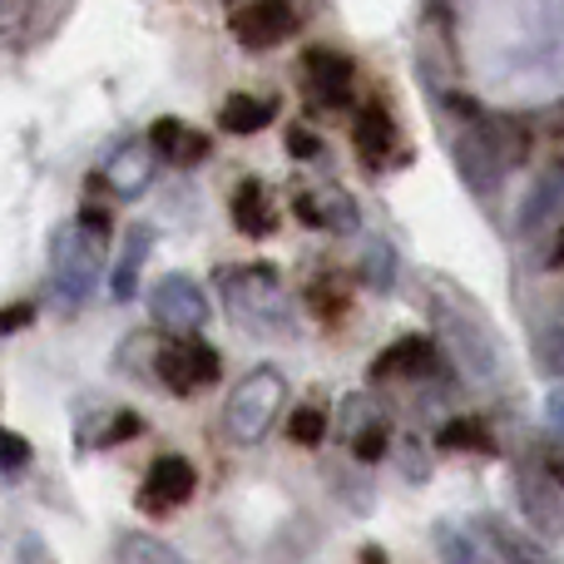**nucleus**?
Listing matches in <instances>:
<instances>
[{
    "mask_svg": "<svg viewBox=\"0 0 564 564\" xmlns=\"http://www.w3.org/2000/svg\"><path fill=\"white\" fill-rule=\"evenodd\" d=\"M431 322H436V337L451 347L456 367L470 381L490 387L500 377V351H496V332L486 327V317L476 312V302H460L451 288H441L431 297Z\"/></svg>",
    "mask_w": 564,
    "mask_h": 564,
    "instance_id": "1",
    "label": "nucleus"
},
{
    "mask_svg": "<svg viewBox=\"0 0 564 564\" xmlns=\"http://www.w3.org/2000/svg\"><path fill=\"white\" fill-rule=\"evenodd\" d=\"M218 288H224V297H228V312H234L248 332H258V337H288L292 332V307L278 288V273L268 263L218 273Z\"/></svg>",
    "mask_w": 564,
    "mask_h": 564,
    "instance_id": "2",
    "label": "nucleus"
},
{
    "mask_svg": "<svg viewBox=\"0 0 564 564\" xmlns=\"http://www.w3.org/2000/svg\"><path fill=\"white\" fill-rule=\"evenodd\" d=\"M99 268H105V234L85 228L79 218L55 228V238H50V282H55L65 307H79L95 292Z\"/></svg>",
    "mask_w": 564,
    "mask_h": 564,
    "instance_id": "3",
    "label": "nucleus"
},
{
    "mask_svg": "<svg viewBox=\"0 0 564 564\" xmlns=\"http://www.w3.org/2000/svg\"><path fill=\"white\" fill-rule=\"evenodd\" d=\"M282 401H288V381H282V371L278 367H253L234 387V397H228V406H224L228 441H238V446L263 441L268 431H273V416L282 411Z\"/></svg>",
    "mask_w": 564,
    "mask_h": 564,
    "instance_id": "4",
    "label": "nucleus"
},
{
    "mask_svg": "<svg viewBox=\"0 0 564 564\" xmlns=\"http://www.w3.org/2000/svg\"><path fill=\"white\" fill-rule=\"evenodd\" d=\"M154 371H159V381H164L174 397H188V391H198V387H214L224 367H218V351L208 347V341L178 337L154 357Z\"/></svg>",
    "mask_w": 564,
    "mask_h": 564,
    "instance_id": "5",
    "label": "nucleus"
},
{
    "mask_svg": "<svg viewBox=\"0 0 564 564\" xmlns=\"http://www.w3.org/2000/svg\"><path fill=\"white\" fill-rule=\"evenodd\" d=\"M149 307H154V322L164 332H178V337H194L198 327L208 322V297L204 288H198L194 278L184 273H169L154 282V297H149Z\"/></svg>",
    "mask_w": 564,
    "mask_h": 564,
    "instance_id": "6",
    "label": "nucleus"
},
{
    "mask_svg": "<svg viewBox=\"0 0 564 564\" xmlns=\"http://www.w3.org/2000/svg\"><path fill=\"white\" fill-rule=\"evenodd\" d=\"M520 510L535 525L540 540H560L564 535V490L550 480V470L525 466L520 470Z\"/></svg>",
    "mask_w": 564,
    "mask_h": 564,
    "instance_id": "7",
    "label": "nucleus"
},
{
    "mask_svg": "<svg viewBox=\"0 0 564 564\" xmlns=\"http://www.w3.org/2000/svg\"><path fill=\"white\" fill-rule=\"evenodd\" d=\"M292 30H297V15H292L288 0H253L248 10L234 15V35H238V45H248V50H273Z\"/></svg>",
    "mask_w": 564,
    "mask_h": 564,
    "instance_id": "8",
    "label": "nucleus"
},
{
    "mask_svg": "<svg viewBox=\"0 0 564 564\" xmlns=\"http://www.w3.org/2000/svg\"><path fill=\"white\" fill-rule=\"evenodd\" d=\"M466 530H470V540H476L480 564H545V555H540L520 530H510L506 520H496V516L470 520Z\"/></svg>",
    "mask_w": 564,
    "mask_h": 564,
    "instance_id": "9",
    "label": "nucleus"
},
{
    "mask_svg": "<svg viewBox=\"0 0 564 564\" xmlns=\"http://www.w3.org/2000/svg\"><path fill=\"white\" fill-rule=\"evenodd\" d=\"M198 476H194V460L184 456H159L144 476V490H139V506L144 510H174L194 496Z\"/></svg>",
    "mask_w": 564,
    "mask_h": 564,
    "instance_id": "10",
    "label": "nucleus"
},
{
    "mask_svg": "<svg viewBox=\"0 0 564 564\" xmlns=\"http://www.w3.org/2000/svg\"><path fill=\"white\" fill-rule=\"evenodd\" d=\"M456 164H460V178H466L476 194H496L506 159H500V149L490 144V134H466L456 144Z\"/></svg>",
    "mask_w": 564,
    "mask_h": 564,
    "instance_id": "11",
    "label": "nucleus"
},
{
    "mask_svg": "<svg viewBox=\"0 0 564 564\" xmlns=\"http://www.w3.org/2000/svg\"><path fill=\"white\" fill-rule=\"evenodd\" d=\"M149 178H154V144H124L105 164V184L119 198H139L149 188Z\"/></svg>",
    "mask_w": 564,
    "mask_h": 564,
    "instance_id": "12",
    "label": "nucleus"
},
{
    "mask_svg": "<svg viewBox=\"0 0 564 564\" xmlns=\"http://www.w3.org/2000/svg\"><path fill=\"white\" fill-rule=\"evenodd\" d=\"M431 367H436V347H431V337H401V341H391L377 361H371V377L377 381H387V377H426Z\"/></svg>",
    "mask_w": 564,
    "mask_h": 564,
    "instance_id": "13",
    "label": "nucleus"
},
{
    "mask_svg": "<svg viewBox=\"0 0 564 564\" xmlns=\"http://www.w3.org/2000/svg\"><path fill=\"white\" fill-rule=\"evenodd\" d=\"M297 218L307 228H332V234H351L357 228V204L337 188H322V194H302L297 198Z\"/></svg>",
    "mask_w": 564,
    "mask_h": 564,
    "instance_id": "14",
    "label": "nucleus"
},
{
    "mask_svg": "<svg viewBox=\"0 0 564 564\" xmlns=\"http://www.w3.org/2000/svg\"><path fill=\"white\" fill-rule=\"evenodd\" d=\"M302 75L322 89L327 105H341V99H347V85H351V59L337 55V50H307V55H302Z\"/></svg>",
    "mask_w": 564,
    "mask_h": 564,
    "instance_id": "15",
    "label": "nucleus"
},
{
    "mask_svg": "<svg viewBox=\"0 0 564 564\" xmlns=\"http://www.w3.org/2000/svg\"><path fill=\"white\" fill-rule=\"evenodd\" d=\"M273 224H278V214H273V204H268L263 184L248 178V184L234 194V228L238 234H248V238H268L273 234Z\"/></svg>",
    "mask_w": 564,
    "mask_h": 564,
    "instance_id": "16",
    "label": "nucleus"
},
{
    "mask_svg": "<svg viewBox=\"0 0 564 564\" xmlns=\"http://www.w3.org/2000/svg\"><path fill=\"white\" fill-rule=\"evenodd\" d=\"M149 248H154V234L149 228H129L124 248H119V263H115V278H109V288H115L119 302H129L139 292V268H144Z\"/></svg>",
    "mask_w": 564,
    "mask_h": 564,
    "instance_id": "17",
    "label": "nucleus"
},
{
    "mask_svg": "<svg viewBox=\"0 0 564 564\" xmlns=\"http://www.w3.org/2000/svg\"><path fill=\"white\" fill-rule=\"evenodd\" d=\"M278 115V99H258V95H234L224 109H218V129L228 134H258L268 129Z\"/></svg>",
    "mask_w": 564,
    "mask_h": 564,
    "instance_id": "18",
    "label": "nucleus"
},
{
    "mask_svg": "<svg viewBox=\"0 0 564 564\" xmlns=\"http://www.w3.org/2000/svg\"><path fill=\"white\" fill-rule=\"evenodd\" d=\"M115 555H119V564H188L174 545H164V540H154V535H139V530L119 535Z\"/></svg>",
    "mask_w": 564,
    "mask_h": 564,
    "instance_id": "19",
    "label": "nucleus"
},
{
    "mask_svg": "<svg viewBox=\"0 0 564 564\" xmlns=\"http://www.w3.org/2000/svg\"><path fill=\"white\" fill-rule=\"evenodd\" d=\"M377 426H387V421H381V406L367 397V391H357V397L341 401V436H347L351 446H357L361 436H371Z\"/></svg>",
    "mask_w": 564,
    "mask_h": 564,
    "instance_id": "20",
    "label": "nucleus"
},
{
    "mask_svg": "<svg viewBox=\"0 0 564 564\" xmlns=\"http://www.w3.org/2000/svg\"><path fill=\"white\" fill-rule=\"evenodd\" d=\"M564 198V169H555V174H545L535 184V194L525 198V214H520V228H540L545 224V214H555Z\"/></svg>",
    "mask_w": 564,
    "mask_h": 564,
    "instance_id": "21",
    "label": "nucleus"
},
{
    "mask_svg": "<svg viewBox=\"0 0 564 564\" xmlns=\"http://www.w3.org/2000/svg\"><path fill=\"white\" fill-rule=\"evenodd\" d=\"M436 441H441V446H446V451H480V456H490V451H496V441H490V431L480 426V421H470V416L446 421Z\"/></svg>",
    "mask_w": 564,
    "mask_h": 564,
    "instance_id": "22",
    "label": "nucleus"
},
{
    "mask_svg": "<svg viewBox=\"0 0 564 564\" xmlns=\"http://www.w3.org/2000/svg\"><path fill=\"white\" fill-rule=\"evenodd\" d=\"M391 119L381 115V109H361V119H357V144H361V154L367 159H381L391 149Z\"/></svg>",
    "mask_w": 564,
    "mask_h": 564,
    "instance_id": "23",
    "label": "nucleus"
},
{
    "mask_svg": "<svg viewBox=\"0 0 564 564\" xmlns=\"http://www.w3.org/2000/svg\"><path fill=\"white\" fill-rule=\"evenodd\" d=\"M436 555H441V564H480L470 530H456V525H446V520L436 525Z\"/></svg>",
    "mask_w": 564,
    "mask_h": 564,
    "instance_id": "24",
    "label": "nucleus"
},
{
    "mask_svg": "<svg viewBox=\"0 0 564 564\" xmlns=\"http://www.w3.org/2000/svg\"><path fill=\"white\" fill-rule=\"evenodd\" d=\"M292 441H297V446H317L322 436H327V411L322 406H297L292 411Z\"/></svg>",
    "mask_w": 564,
    "mask_h": 564,
    "instance_id": "25",
    "label": "nucleus"
},
{
    "mask_svg": "<svg viewBox=\"0 0 564 564\" xmlns=\"http://www.w3.org/2000/svg\"><path fill=\"white\" fill-rule=\"evenodd\" d=\"M540 367L550 371V377H564V317L550 322L545 332H540V347H535Z\"/></svg>",
    "mask_w": 564,
    "mask_h": 564,
    "instance_id": "26",
    "label": "nucleus"
},
{
    "mask_svg": "<svg viewBox=\"0 0 564 564\" xmlns=\"http://www.w3.org/2000/svg\"><path fill=\"white\" fill-rule=\"evenodd\" d=\"M0 451H6V460H0L6 480H15L20 470L30 466V456H35V451H30V441H25V436H15V431H0Z\"/></svg>",
    "mask_w": 564,
    "mask_h": 564,
    "instance_id": "27",
    "label": "nucleus"
},
{
    "mask_svg": "<svg viewBox=\"0 0 564 564\" xmlns=\"http://www.w3.org/2000/svg\"><path fill=\"white\" fill-rule=\"evenodd\" d=\"M134 436H139V416L134 411H115L105 421V431H99V446H119V441H134Z\"/></svg>",
    "mask_w": 564,
    "mask_h": 564,
    "instance_id": "28",
    "label": "nucleus"
},
{
    "mask_svg": "<svg viewBox=\"0 0 564 564\" xmlns=\"http://www.w3.org/2000/svg\"><path fill=\"white\" fill-rule=\"evenodd\" d=\"M367 278H371V288H391V278H397V253H391L387 243L371 248V258H367Z\"/></svg>",
    "mask_w": 564,
    "mask_h": 564,
    "instance_id": "29",
    "label": "nucleus"
},
{
    "mask_svg": "<svg viewBox=\"0 0 564 564\" xmlns=\"http://www.w3.org/2000/svg\"><path fill=\"white\" fill-rule=\"evenodd\" d=\"M184 134H188V129L178 124V119H159V124L149 129V144H154L159 154L174 159V154H178V144H184Z\"/></svg>",
    "mask_w": 564,
    "mask_h": 564,
    "instance_id": "30",
    "label": "nucleus"
},
{
    "mask_svg": "<svg viewBox=\"0 0 564 564\" xmlns=\"http://www.w3.org/2000/svg\"><path fill=\"white\" fill-rule=\"evenodd\" d=\"M545 426H550V441L564 446V387H555L545 397Z\"/></svg>",
    "mask_w": 564,
    "mask_h": 564,
    "instance_id": "31",
    "label": "nucleus"
},
{
    "mask_svg": "<svg viewBox=\"0 0 564 564\" xmlns=\"http://www.w3.org/2000/svg\"><path fill=\"white\" fill-rule=\"evenodd\" d=\"M288 154L292 159H317L322 154L317 134H307V129H292V134H288Z\"/></svg>",
    "mask_w": 564,
    "mask_h": 564,
    "instance_id": "32",
    "label": "nucleus"
},
{
    "mask_svg": "<svg viewBox=\"0 0 564 564\" xmlns=\"http://www.w3.org/2000/svg\"><path fill=\"white\" fill-rule=\"evenodd\" d=\"M20 564H55V555L45 550V540L40 535H25L20 540Z\"/></svg>",
    "mask_w": 564,
    "mask_h": 564,
    "instance_id": "33",
    "label": "nucleus"
},
{
    "mask_svg": "<svg viewBox=\"0 0 564 564\" xmlns=\"http://www.w3.org/2000/svg\"><path fill=\"white\" fill-rule=\"evenodd\" d=\"M25 322H35V302H10V307H6V332H10V337H15Z\"/></svg>",
    "mask_w": 564,
    "mask_h": 564,
    "instance_id": "34",
    "label": "nucleus"
},
{
    "mask_svg": "<svg viewBox=\"0 0 564 564\" xmlns=\"http://www.w3.org/2000/svg\"><path fill=\"white\" fill-rule=\"evenodd\" d=\"M208 154V139L204 134H194V129H188V134H184V144H178V164H194V159H204Z\"/></svg>",
    "mask_w": 564,
    "mask_h": 564,
    "instance_id": "35",
    "label": "nucleus"
},
{
    "mask_svg": "<svg viewBox=\"0 0 564 564\" xmlns=\"http://www.w3.org/2000/svg\"><path fill=\"white\" fill-rule=\"evenodd\" d=\"M361 564H387V555H381L377 545H367V550H361Z\"/></svg>",
    "mask_w": 564,
    "mask_h": 564,
    "instance_id": "36",
    "label": "nucleus"
},
{
    "mask_svg": "<svg viewBox=\"0 0 564 564\" xmlns=\"http://www.w3.org/2000/svg\"><path fill=\"white\" fill-rule=\"evenodd\" d=\"M555 268H564V228H560V238H555V258H550Z\"/></svg>",
    "mask_w": 564,
    "mask_h": 564,
    "instance_id": "37",
    "label": "nucleus"
}]
</instances>
